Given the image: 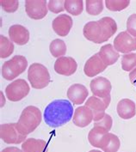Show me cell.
<instances>
[{
    "label": "cell",
    "mask_w": 136,
    "mask_h": 152,
    "mask_svg": "<svg viewBox=\"0 0 136 152\" xmlns=\"http://www.w3.org/2000/svg\"><path fill=\"white\" fill-rule=\"evenodd\" d=\"M0 4L2 9L8 12V13H13L17 10L19 6V2L18 1H5V0H1Z\"/></svg>",
    "instance_id": "1f68e13d"
},
{
    "label": "cell",
    "mask_w": 136,
    "mask_h": 152,
    "mask_svg": "<svg viewBox=\"0 0 136 152\" xmlns=\"http://www.w3.org/2000/svg\"><path fill=\"white\" fill-rule=\"evenodd\" d=\"M108 133L109 132L107 130L100 126H93V128L89 132L88 134V140L90 144L96 148L102 149Z\"/></svg>",
    "instance_id": "d6986e66"
},
{
    "label": "cell",
    "mask_w": 136,
    "mask_h": 152,
    "mask_svg": "<svg viewBox=\"0 0 136 152\" xmlns=\"http://www.w3.org/2000/svg\"><path fill=\"white\" fill-rule=\"evenodd\" d=\"M25 10L31 19L40 20L48 14V4L44 0H28L25 2Z\"/></svg>",
    "instance_id": "9c48e42d"
},
{
    "label": "cell",
    "mask_w": 136,
    "mask_h": 152,
    "mask_svg": "<svg viewBox=\"0 0 136 152\" xmlns=\"http://www.w3.org/2000/svg\"><path fill=\"white\" fill-rule=\"evenodd\" d=\"M93 118L94 116L92 111L90 110V108L85 105L76 108V110L74 111L72 121L76 126L83 128L89 126L93 120Z\"/></svg>",
    "instance_id": "5bb4252c"
},
{
    "label": "cell",
    "mask_w": 136,
    "mask_h": 152,
    "mask_svg": "<svg viewBox=\"0 0 136 152\" xmlns=\"http://www.w3.org/2000/svg\"><path fill=\"white\" fill-rule=\"evenodd\" d=\"M98 54L107 66L115 64L120 57L119 53L115 49L114 46H112L111 44H107L103 46Z\"/></svg>",
    "instance_id": "ffe728a7"
},
{
    "label": "cell",
    "mask_w": 136,
    "mask_h": 152,
    "mask_svg": "<svg viewBox=\"0 0 136 152\" xmlns=\"http://www.w3.org/2000/svg\"><path fill=\"white\" fill-rule=\"evenodd\" d=\"M28 79L32 88L42 89L49 84L50 74L46 66L39 63H34L28 70Z\"/></svg>",
    "instance_id": "3957f363"
},
{
    "label": "cell",
    "mask_w": 136,
    "mask_h": 152,
    "mask_svg": "<svg viewBox=\"0 0 136 152\" xmlns=\"http://www.w3.org/2000/svg\"><path fill=\"white\" fill-rule=\"evenodd\" d=\"M117 113L123 120H130L136 114L135 103L130 99H122L117 104Z\"/></svg>",
    "instance_id": "ac0fdd59"
},
{
    "label": "cell",
    "mask_w": 136,
    "mask_h": 152,
    "mask_svg": "<svg viewBox=\"0 0 136 152\" xmlns=\"http://www.w3.org/2000/svg\"><path fill=\"white\" fill-rule=\"evenodd\" d=\"M0 94H1V107H4V105L5 104V98L4 97V94H3V92H1Z\"/></svg>",
    "instance_id": "d590c367"
},
{
    "label": "cell",
    "mask_w": 136,
    "mask_h": 152,
    "mask_svg": "<svg viewBox=\"0 0 136 152\" xmlns=\"http://www.w3.org/2000/svg\"><path fill=\"white\" fill-rule=\"evenodd\" d=\"M111 96H109L105 98H99L96 96H90L85 102V106L90 108L93 113L94 122L99 121L104 118L105 115V110L110 104Z\"/></svg>",
    "instance_id": "52a82bcc"
},
{
    "label": "cell",
    "mask_w": 136,
    "mask_h": 152,
    "mask_svg": "<svg viewBox=\"0 0 136 152\" xmlns=\"http://www.w3.org/2000/svg\"><path fill=\"white\" fill-rule=\"evenodd\" d=\"M49 50L53 57L59 58L60 57H64L66 53V45L64 40L55 39L50 43Z\"/></svg>",
    "instance_id": "cb8c5ba5"
},
{
    "label": "cell",
    "mask_w": 136,
    "mask_h": 152,
    "mask_svg": "<svg viewBox=\"0 0 136 152\" xmlns=\"http://www.w3.org/2000/svg\"><path fill=\"white\" fill-rule=\"evenodd\" d=\"M42 115L40 109L35 106L25 107L18 120V126L25 135H29L40 126Z\"/></svg>",
    "instance_id": "7a4b0ae2"
},
{
    "label": "cell",
    "mask_w": 136,
    "mask_h": 152,
    "mask_svg": "<svg viewBox=\"0 0 136 152\" xmlns=\"http://www.w3.org/2000/svg\"><path fill=\"white\" fill-rule=\"evenodd\" d=\"M9 37L12 42L19 46H24L29 40V32L24 26L15 24L9 28Z\"/></svg>",
    "instance_id": "2e32d148"
},
{
    "label": "cell",
    "mask_w": 136,
    "mask_h": 152,
    "mask_svg": "<svg viewBox=\"0 0 136 152\" xmlns=\"http://www.w3.org/2000/svg\"><path fill=\"white\" fill-rule=\"evenodd\" d=\"M120 146L121 142L119 137L113 133L109 132L101 150H103L104 152H117L120 149Z\"/></svg>",
    "instance_id": "603a6c76"
},
{
    "label": "cell",
    "mask_w": 136,
    "mask_h": 152,
    "mask_svg": "<svg viewBox=\"0 0 136 152\" xmlns=\"http://www.w3.org/2000/svg\"><path fill=\"white\" fill-rule=\"evenodd\" d=\"M78 68V64L76 60L72 57H60L57 58L54 63V71L63 76H72Z\"/></svg>",
    "instance_id": "7c38bea8"
},
{
    "label": "cell",
    "mask_w": 136,
    "mask_h": 152,
    "mask_svg": "<svg viewBox=\"0 0 136 152\" xmlns=\"http://www.w3.org/2000/svg\"><path fill=\"white\" fill-rule=\"evenodd\" d=\"M72 24L73 22L72 17L66 14H62L54 18V20L52 23V27L54 31L58 35L64 37L69 34L72 28Z\"/></svg>",
    "instance_id": "9a60e30c"
},
{
    "label": "cell",
    "mask_w": 136,
    "mask_h": 152,
    "mask_svg": "<svg viewBox=\"0 0 136 152\" xmlns=\"http://www.w3.org/2000/svg\"><path fill=\"white\" fill-rule=\"evenodd\" d=\"M104 10V3L100 0L86 1V12L90 16H98Z\"/></svg>",
    "instance_id": "4316f807"
},
{
    "label": "cell",
    "mask_w": 136,
    "mask_h": 152,
    "mask_svg": "<svg viewBox=\"0 0 136 152\" xmlns=\"http://www.w3.org/2000/svg\"><path fill=\"white\" fill-rule=\"evenodd\" d=\"M88 95L89 92L86 87L79 83L72 84L67 90V97L75 105L83 104Z\"/></svg>",
    "instance_id": "e0dca14e"
},
{
    "label": "cell",
    "mask_w": 136,
    "mask_h": 152,
    "mask_svg": "<svg viewBox=\"0 0 136 152\" xmlns=\"http://www.w3.org/2000/svg\"><path fill=\"white\" fill-rule=\"evenodd\" d=\"M99 23L102 27L103 30V35H104V42H106L108 40H110L115 33L117 30V24L115 21L109 16H105L98 20Z\"/></svg>",
    "instance_id": "7402d4cb"
},
{
    "label": "cell",
    "mask_w": 136,
    "mask_h": 152,
    "mask_svg": "<svg viewBox=\"0 0 136 152\" xmlns=\"http://www.w3.org/2000/svg\"><path fill=\"white\" fill-rule=\"evenodd\" d=\"M130 4V1L128 0H106L105 1V5L108 8V10L111 11H121L128 7Z\"/></svg>",
    "instance_id": "f1b7e54d"
},
{
    "label": "cell",
    "mask_w": 136,
    "mask_h": 152,
    "mask_svg": "<svg viewBox=\"0 0 136 152\" xmlns=\"http://www.w3.org/2000/svg\"><path fill=\"white\" fill-rule=\"evenodd\" d=\"M127 32L136 38V14H133L128 17L127 21Z\"/></svg>",
    "instance_id": "d6a6232c"
},
{
    "label": "cell",
    "mask_w": 136,
    "mask_h": 152,
    "mask_svg": "<svg viewBox=\"0 0 136 152\" xmlns=\"http://www.w3.org/2000/svg\"><path fill=\"white\" fill-rule=\"evenodd\" d=\"M29 85L24 79H16L5 88V95L10 102H19L29 93Z\"/></svg>",
    "instance_id": "8992f818"
},
{
    "label": "cell",
    "mask_w": 136,
    "mask_h": 152,
    "mask_svg": "<svg viewBox=\"0 0 136 152\" xmlns=\"http://www.w3.org/2000/svg\"><path fill=\"white\" fill-rule=\"evenodd\" d=\"M23 152H48V143L42 139L28 138L22 144Z\"/></svg>",
    "instance_id": "44dd1931"
},
{
    "label": "cell",
    "mask_w": 136,
    "mask_h": 152,
    "mask_svg": "<svg viewBox=\"0 0 136 152\" xmlns=\"http://www.w3.org/2000/svg\"><path fill=\"white\" fill-rule=\"evenodd\" d=\"M83 34L85 39L96 44L104 42L103 30L98 21H91L85 24L83 28Z\"/></svg>",
    "instance_id": "30bf717a"
},
{
    "label": "cell",
    "mask_w": 136,
    "mask_h": 152,
    "mask_svg": "<svg viewBox=\"0 0 136 152\" xmlns=\"http://www.w3.org/2000/svg\"><path fill=\"white\" fill-rule=\"evenodd\" d=\"M121 68L125 72H132L136 68V53H130L121 58Z\"/></svg>",
    "instance_id": "83f0119b"
},
{
    "label": "cell",
    "mask_w": 136,
    "mask_h": 152,
    "mask_svg": "<svg viewBox=\"0 0 136 152\" xmlns=\"http://www.w3.org/2000/svg\"><path fill=\"white\" fill-rule=\"evenodd\" d=\"M89 152H101L100 151H97V150H92V151H90Z\"/></svg>",
    "instance_id": "8d00e7d4"
},
{
    "label": "cell",
    "mask_w": 136,
    "mask_h": 152,
    "mask_svg": "<svg viewBox=\"0 0 136 152\" xmlns=\"http://www.w3.org/2000/svg\"><path fill=\"white\" fill-rule=\"evenodd\" d=\"M14 44L4 35H0V57L1 58H8L14 52Z\"/></svg>",
    "instance_id": "d4e9b609"
},
{
    "label": "cell",
    "mask_w": 136,
    "mask_h": 152,
    "mask_svg": "<svg viewBox=\"0 0 136 152\" xmlns=\"http://www.w3.org/2000/svg\"><path fill=\"white\" fill-rule=\"evenodd\" d=\"M1 152H23V151L18 149L17 147H7Z\"/></svg>",
    "instance_id": "e575fe53"
},
{
    "label": "cell",
    "mask_w": 136,
    "mask_h": 152,
    "mask_svg": "<svg viewBox=\"0 0 136 152\" xmlns=\"http://www.w3.org/2000/svg\"><path fill=\"white\" fill-rule=\"evenodd\" d=\"M73 114V106L69 101L54 100L46 107L43 118L48 126L57 128L68 123Z\"/></svg>",
    "instance_id": "6da1fadb"
},
{
    "label": "cell",
    "mask_w": 136,
    "mask_h": 152,
    "mask_svg": "<svg viewBox=\"0 0 136 152\" xmlns=\"http://www.w3.org/2000/svg\"><path fill=\"white\" fill-rule=\"evenodd\" d=\"M0 137L6 144H19L26 141L27 135L24 134L17 123H9L0 126Z\"/></svg>",
    "instance_id": "5b68a950"
},
{
    "label": "cell",
    "mask_w": 136,
    "mask_h": 152,
    "mask_svg": "<svg viewBox=\"0 0 136 152\" xmlns=\"http://www.w3.org/2000/svg\"><path fill=\"white\" fill-rule=\"evenodd\" d=\"M106 68L107 65L104 64L97 53L86 61L84 67V72L89 77H93L104 72Z\"/></svg>",
    "instance_id": "4fadbf2b"
},
{
    "label": "cell",
    "mask_w": 136,
    "mask_h": 152,
    "mask_svg": "<svg viewBox=\"0 0 136 152\" xmlns=\"http://www.w3.org/2000/svg\"><path fill=\"white\" fill-rule=\"evenodd\" d=\"M129 80L131 82V83L136 88V68H135L129 73Z\"/></svg>",
    "instance_id": "836d02e7"
},
{
    "label": "cell",
    "mask_w": 136,
    "mask_h": 152,
    "mask_svg": "<svg viewBox=\"0 0 136 152\" xmlns=\"http://www.w3.org/2000/svg\"><path fill=\"white\" fill-rule=\"evenodd\" d=\"M65 10L71 15L79 16L84 10V2L82 0H67L65 1Z\"/></svg>",
    "instance_id": "484cf974"
},
{
    "label": "cell",
    "mask_w": 136,
    "mask_h": 152,
    "mask_svg": "<svg viewBox=\"0 0 136 152\" xmlns=\"http://www.w3.org/2000/svg\"><path fill=\"white\" fill-rule=\"evenodd\" d=\"M48 10L58 14L65 10V1L63 0H50L48 4Z\"/></svg>",
    "instance_id": "f546056e"
},
{
    "label": "cell",
    "mask_w": 136,
    "mask_h": 152,
    "mask_svg": "<svg viewBox=\"0 0 136 152\" xmlns=\"http://www.w3.org/2000/svg\"><path fill=\"white\" fill-rule=\"evenodd\" d=\"M90 87L93 96L99 98H105L110 96L112 88L110 82L104 77H97L91 80Z\"/></svg>",
    "instance_id": "8fae6325"
},
{
    "label": "cell",
    "mask_w": 136,
    "mask_h": 152,
    "mask_svg": "<svg viewBox=\"0 0 136 152\" xmlns=\"http://www.w3.org/2000/svg\"><path fill=\"white\" fill-rule=\"evenodd\" d=\"M114 48L121 53H130L136 50V38L133 37L127 31L121 32L114 40Z\"/></svg>",
    "instance_id": "ba28073f"
},
{
    "label": "cell",
    "mask_w": 136,
    "mask_h": 152,
    "mask_svg": "<svg viewBox=\"0 0 136 152\" xmlns=\"http://www.w3.org/2000/svg\"><path fill=\"white\" fill-rule=\"evenodd\" d=\"M113 125V120L111 118V116L108 113H105V115L104 116V118L102 120H100L99 121L94 122V126H100L102 128L107 130L108 132L110 131V129L112 127Z\"/></svg>",
    "instance_id": "4dcf8cb0"
},
{
    "label": "cell",
    "mask_w": 136,
    "mask_h": 152,
    "mask_svg": "<svg viewBox=\"0 0 136 152\" xmlns=\"http://www.w3.org/2000/svg\"><path fill=\"white\" fill-rule=\"evenodd\" d=\"M28 66L27 58L22 55L14 56L2 66V76L4 79L11 81L25 72Z\"/></svg>",
    "instance_id": "277c9868"
}]
</instances>
